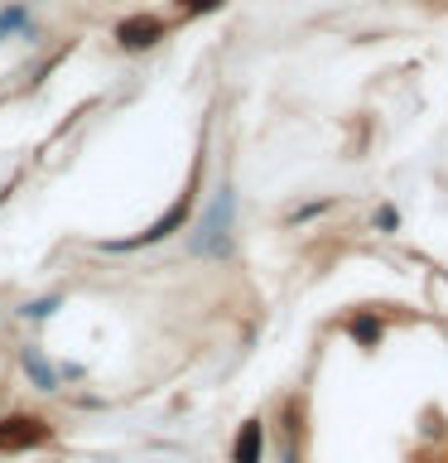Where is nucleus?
Returning a JSON list of instances; mask_svg holds the SVG:
<instances>
[{
	"label": "nucleus",
	"mask_w": 448,
	"mask_h": 463,
	"mask_svg": "<svg viewBox=\"0 0 448 463\" xmlns=\"http://www.w3.org/2000/svg\"><path fill=\"white\" fill-rule=\"evenodd\" d=\"M188 246H193V256H208V260H227L237 251V188L231 184H217V194L202 208V222Z\"/></svg>",
	"instance_id": "nucleus-1"
},
{
	"label": "nucleus",
	"mask_w": 448,
	"mask_h": 463,
	"mask_svg": "<svg viewBox=\"0 0 448 463\" xmlns=\"http://www.w3.org/2000/svg\"><path fill=\"white\" fill-rule=\"evenodd\" d=\"M188 208H193V198L183 194V198H179V203H173V208L164 213V217H159V222L145 227L140 237H126V241H101V246H107V251H140V246H154V241L173 237V232H179V227L188 222Z\"/></svg>",
	"instance_id": "nucleus-2"
},
{
	"label": "nucleus",
	"mask_w": 448,
	"mask_h": 463,
	"mask_svg": "<svg viewBox=\"0 0 448 463\" xmlns=\"http://www.w3.org/2000/svg\"><path fill=\"white\" fill-rule=\"evenodd\" d=\"M159 39H164V20H159V14H126V20L116 24V43L130 49V53L154 49Z\"/></svg>",
	"instance_id": "nucleus-3"
},
{
	"label": "nucleus",
	"mask_w": 448,
	"mask_h": 463,
	"mask_svg": "<svg viewBox=\"0 0 448 463\" xmlns=\"http://www.w3.org/2000/svg\"><path fill=\"white\" fill-rule=\"evenodd\" d=\"M43 439H49V425H43V420H34V415H5V420H0V449H5V454L34 449V444H43Z\"/></svg>",
	"instance_id": "nucleus-4"
},
{
	"label": "nucleus",
	"mask_w": 448,
	"mask_h": 463,
	"mask_svg": "<svg viewBox=\"0 0 448 463\" xmlns=\"http://www.w3.org/2000/svg\"><path fill=\"white\" fill-rule=\"evenodd\" d=\"M260 420H246L237 434V449H231V463H260Z\"/></svg>",
	"instance_id": "nucleus-5"
},
{
	"label": "nucleus",
	"mask_w": 448,
	"mask_h": 463,
	"mask_svg": "<svg viewBox=\"0 0 448 463\" xmlns=\"http://www.w3.org/2000/svg\"><path fill=\"white\" fill-rule=\"evenodd\" d=\"M24 367H29V376H34V382H39L43 391H53V386H58V372H53L49 362H43V357L34 353V347H24Z\"/></svg>",
	"instance_id": "nucleus-6"
},
{
	"label": "nucleus",
	"mask_w": 448,
	"mask_h": 463,
	"mask_svg": "<svg viewBox=\"0 0 448 463\" xmlns=\"http://www.w3.org/2000/svg\"><path fill=\"white\" fill-rule=\"evenodd\" d=\"M24 24H29V10H24V5H14V10H0V39L20 34Z\"/></svg>",
	"instance_id": "nucleus-7"
},
{
	"label": "nucleus",
	"mask_w": 448,
	"mask_h": 463,
	"mask_svg": "<svg viewBox=\"0 0 448 463\" xmlns=\"http://www.w3.org/2000/svg\"><path fill=\"white\" fill-rule=\"evenodd\" d=\"M352 338L357 343H376V338H381V324H376L371 314H361V318H352Z\"/></svg>",
	"instance_id": "nucleus-8"
},
{
	"label": "nucleus",
	"mask_w": 448,
	"mask_h": 463,
	"mask_svg": "<svg viewBox=\"0 0 448 463\" xmlns=\"http://www.w3.org/2000/svg\"><path fill=\"white\" fill-rule=\"evenodd\" d=\"M227 0H179V10L183 14H212V10H222Z\"/></svg>",
	"instance_id": "nucleus-9"
},
{
	"label": "nucleus",
	"mask_w": 448,
	"mask_h": 463,
	"mask_svg": "<svg viewBox=\"0 0 448 463\" xmlns=\"http://www.w3.org/2000/svg\"><path fill=\"white\" fill-rule=\"evenodd\" d=\"M376 227H381V232H396V227H400V213L390 208V203H386V208H376Z\"/></svg>",
	"instance_id": "nucleus-10"
},
{
	"label": "nucleus",
	"mask_w": 448,
	"mask_h": 463,
	"mask_svg": "<svg viewBox=\"0 0 448 463\" xmlns=\"http://www.w3.org/2000/svg\"><path fill=\"white\" fill-rule=\"evenodd\" d=\"M323 208H328V203H303V208H294V213H289V222H309V217H318Z\"/></svg>",
	"instance_id": "nucleus-11"
},
{
	"label": "nucleus",
	"mask_w": 448,
	"mask_h": 463,
	"mask_svg": "<svg viewBox=\"0 0 448 463\" xmlns=\"http://www.w3.org/2000/svg\"><path fill=\"white\" fill-rule=\"evenodd\" d=\"M53 309H58V299H34L24 314H29V318H43V314H53Z\"/></svg>",
	"instance_id": "nucleus-12"
},
{
	"label": "nucleus",
	"mask_w": 448,
	"mask_h": 463,
	"mask_svg": "<svg viewBox=\"0 0 448 463\" xmlns=\"http://www.w3.org/2000/svg\"><path fill=\"white\" fill-rule=\"evenodd\" d=\"M285 463H299V449H294V434H289V444H285Z\"/></svg>",
	"instance_id": "nucleus-13"
}]
</instances>
